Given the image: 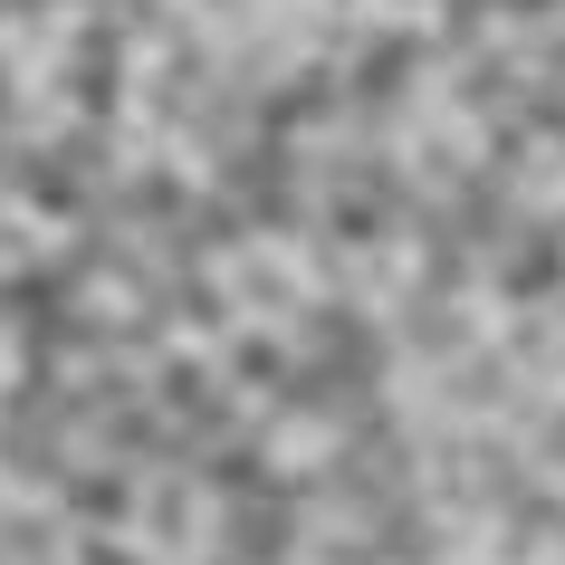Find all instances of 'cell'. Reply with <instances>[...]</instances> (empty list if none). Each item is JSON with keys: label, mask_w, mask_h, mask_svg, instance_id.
<instances>
[{"label": "cell", "mask_w": 565, "mask_h": 565, "mask_svg": "<svg viewBox=\"0 0 565 565\" xmlns=\"http://www.w3.org/2000/svg\"><path fill=\"white\" fill-rule=\"evenodd\" d=\"M317 259H307L288 231H239L211 249V298L231 307L239 327H298L307 307H317Z\"/></svg>", "instance_id": "1"}, {"label": "cell", "mask_w": 565, "mask_h": 565, "mask_svg": "<svg viewBox=\"0 0 565 565\" xmlns=\"http://www.w3.org/2000/svg\"><path fill=\"white\" fill-rule=\"evenodd\" d=\"M116 536L135 565H211L221 556V499L192 470H145L116 508Z\"/></svg>", "instance_id": "2"}, {"label": "cell", "mask_w": 565, "mask_h": 565, "mask_svg": "<svg viewBox=\"0 0 565 565\" xmlns=\"http://www.w3.org/2000/svg\"><path fill=\"white\" fill-rule=\"evenodd\" d=\"M67 249L58 211L30 202V192H0V278H20V268H49Z\"/></svg>", "instance_id": "3"}, {"label": "cell", "mask_w": 565, "mask_h": 565, "mask_svg": "<svg viewBox=\"0 0 565 565\" xmlns=\"http://www.w3.org/2000/svg\"><path fill=\"white\" fill-rule=\"evenodd\" d=\"M518 364H527V384H556V393H565V317H527Z\"/></svg>", "instance_id": "4"}, {"label": "cell", "mask_w": 565, "mask_h": 565, "mask_svg": "<svg viewBox=\"0 0 565 565\" xmlns=\"http://www.w3.org/2000/svg\"><path fill=\"white\" fill-rule=\"evenodd\" d=\"M518 192H527V211L565 202V145H536V153H527V173H518Z\"/></svg>", "instance_id": "5"}, {"label": "cell", "mask_w": 565, "mask_h": 565, "mask_svg": "<svg viewBox=\"0 0 565 565\" xmlns=\"http://www.w3.org/2000/svg\"><path fill=\"white\" fill-rule=\"evenodd\" d=\"M20 384H30V327H20V317L0 307V403H10Z\"/></svg>", "instance_id": "6"}, {"label": "cell", "mask_w": 565, "mask_h": 565, "mask_svg": "<svg viewBox=\"0 0 565 565\" xmlns=\"http://www.w3.org/2000/svg\"><path fill=\"white\" fill-rule=\"evenodd\" d=\"M0 508H10V470H0Z\"/></svg>", "instance_id": "7"}]
</instances>
